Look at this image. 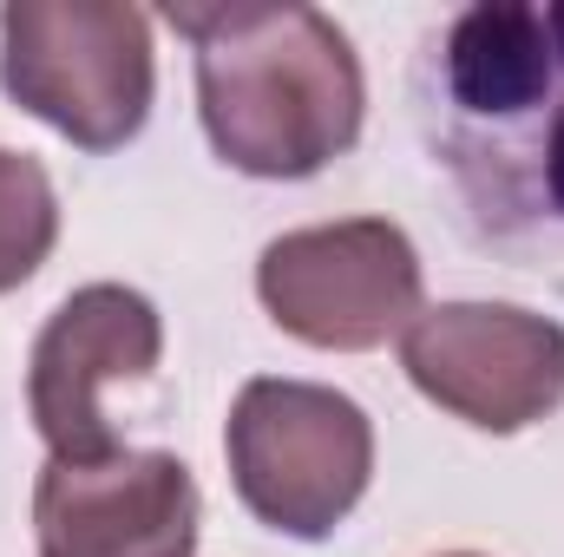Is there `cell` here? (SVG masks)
<instances>
[{
	"instance_id": "cell-1",
	"label": "cell",
	"mask_w": 564,
	"mask_h": 557,
	"mask_svg": "<svg viewBox=\"0 0 564 557\" xmlns=\"http://www.w3.org/2000/svg\"><path fill=\"white\" fill-rule=\"evenodd\" d=\"M421 125L479 230L564 223V0L459 7L421 53Z\"/></svg>"
},
{
	"instance_id": "cell-2",
	"label": "cell",
	"mask_w": 564,
	"mask_h": 557,
	"mask_svg": "<svg viewBox=\"0 0 564 557\" xmlns=\"http://www.w3.org/2000/svg\"><path fill=\"white\" fill-rule=\"evenodd\" d=\"M164 20L197 46L204 139L230 171L282 184L355 151L368 86L322 7H164Z\"/></svg>"
},
{
	"instance_id": "cell-3",
	"label": "cell",
	"mask_w": 564,
	"mask_h": 557,
	"mask_svg": "<svg viewBox=\"0 0 564 557\" xmlns=\"http://www.w3.org/2000/svg\"><path fill=\"white\" fill-rule=\"evenodd\" d=\"M0 86L20 112L106 157L151 119V20L126 0H7Z\"/></svg>"
},
{
	"instance_id": "cell-4",
	"label": "cell",
	"mask_w": 564,
	"mask_h": 557,
	"mask_svg": "<svg viewBox=\"0 0 564 557\" xmlns=\"http://www.w3.org/2000/svg\"><path fill=\"white\" fill-rule=\"evenodd\" d=\"M224 452L243 512L282 538H328L375 479L368 414L315 381H250L230 407Z\"/></svg>"
},
{
	"instance_id": "cell-5",
	"label": "cell",
	"mask_w": 564,
	"mask_h": 557,
	"mask_svg": "<svg viewBox=\"0 0 564 557\" xmlns=\"http://www.w3.org/2000/svg\"><path fill=\"white\" fill-rule=\"evenodd\" d=\"M257 302L270 308L282 335L328 348V354H368L381 341H401L421 315V250L388 217H341L289 230L257 263Z\"/></svg>"
},
{
	"instance_id": "cell-6",
	"label": "cell",
	"mask_w": 564,
	"mask_h": 557,
	"mask_svg": "<svg viewBox=\"0 0 564 557\" xmlns=\"http://www.w3.org/2000/svg\"><path fill=\"white\" fill-rule=\"evenodd\" d=\"M401 368L440 414L525 433L564 407V328L512 302H440L401 335Z\"/></svg>"
},
{
	"instance_id": "cell-7",
	"label": "cell",
	"mask_w": 564,
	"mask_h": 557,
	"mask_svg": "<svg viewBox=\"0 0 564 557\" xmlns=\"http://www.w3.org/2000/svg\"><path fill=\"white\" fill-rule=\"evenodd\" d=\"M164 354V321L126 282H86L73 288L53 321L33 341L26 361V407L53 459H106L119 452V433L106 419L112 381H151Z\"/></svg>"
},
{
	"instance_id": "cell-8",
	"label": "cell",
	"mask_w": 564,
	"mask_h": 557,
	"mask_svg": "<svg viewBox=\"0 0 564 557\" xmlns=\"http://www.w3.org/2000/svg\"><path fill=\"white\" fill-rule=\"evenodd\" d=\"M197 479L171 452L46 459L33 485L40 557H191L197 551Z\"/></svg>"
},
{
	"instance_id": "cell-9",
	"label": "cell",
	"mask_w": 564,
	"mask_h": 557,
	"mask_svg": "<svg viewBox=\"0 0 564 557\" xmlns=\"http://www.w3.org/2000/svg\"><path fill=\"white\" fill-rule=\"evenodd\" d=\"M59 243V197L40 157L0 144V295L40 276Z\"/></svg>"
},
{
	"instance_id": "cell-10",
	"label": "cell",
	"mask_w": 564,
	"mask_h": 557,
	"mask_svg": "<svg viewBox=\"0 0 564 557\" xmlns=\"http://www.w3.org/2000/svg\"><path fill=\"white\" fill-rule=\"evenodd\" d=\"M453 557H473V551H453Z\"/></svg>"
}]
</instances>
